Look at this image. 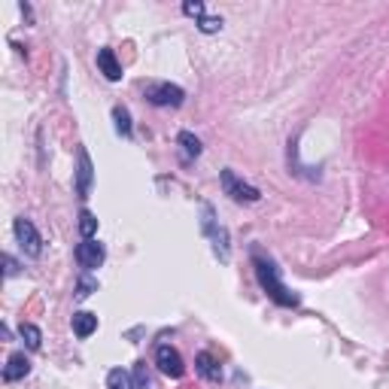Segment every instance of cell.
I'll return each instance as SVG.
<instances>
[{"label": "cell", "instance_id": "6da1fadb", "mask_svg": "<svg viewBox=\"0 0 389 389\" xmlns=\"http://www.w3.org/2000/svg\"><path fill=\"white\" fill-rule=\"evenodd\" d=\"M253 268H255V277H259V286L274 304H280V308H298L301 304V298L295 292H289L286 283L280 280V268L274 264V259H268L262 253H253Z\"/></svg>", "mask_w": 389, "mask_h": 389}, {"label": "cell", "instance_id": "7a4b0ae2", "mask_svg": "<svg viewBox=\"0 0 389 389\" xmlns=\"http://www.w3.org/2000/svg\"><path fill=\"white\" fill-rule=\"evenodd\" d=\"M219 183H222V189H225V195L231 198V201H237V204H255L262 198L259 189L250 186V183H244V180L237 177L231 168H225L219 173Z\"/></svg>", "mask_w": 389, "mask_h": 389}, {"label": "cell", "instance_id": "3957f363", "mask_svg": "<svg viewBox=\"0 0 389 389\" xmlns=\"http://www.w3.org/2000/svg\"><path fill=\"white\" fill-rule=\"evenodd\" d=\"M143 95L155 106H180L186 101V92L173 82H149V86H143Z\"/></svg>", "mask_w": 389, "mask_h": 389}, {"label": "cell", "instance_id": "277c9868", "mask_svg": "<svg viewBox=\"0 0 389 389\" xmlns=\"http://www.w3.org/2000/svg\"><path fill=\"white\" fill-rule=\"evenodd\" d=\"M201 228H204V235L213 241V250H216L219 259H228V231L216 222L210 204H201Z\"/></svg>", "mask_w": 389, "mask_h": 389}, {"label": "cell", "instance_id": "5b68a950", "mask_svg": "<svg viewBox=\"0 0 389 389\" xmlns=\"http://www.w3.org/2000/svg\"><path fill=\"white\" fill-rule=\"evenodd\" d=\"M13 231H15V241L24 250V255H31V259H37L40 253H43V237H40V231L34 228V222L19 216L13 222Z\"/></svg>", "mask_w": 389, "mask_h": 389}, {"label": "cell", "instance_id": "8992f818", "mask_svg": "<svg viewBox=\"0 0 389 389\" xmlns=\"http://www.w3.org/2000/svg\"><path fill=\"white\" fill-rule=\"evenodd\" d=\"M155 365H159L161 374H168L173 380H180L186 374V365H183V356L173 350L170 344H161L159 350H155Z\"/></svg>", "mask_w": 389, "mask_h": 389}, {"label": "cell", "instance_id": "52a82bcc", "mask_svg": "<svg viewBox=\"0 0 389 389\" xmlns=\"http://www.w3.org/2000/svg\"><path fill=\"white\" fill-rule=\"evenodd\" d=\"M106 259V253H104V244L101 241H82L77 246V262H79V268H86V271H95V268H101Z\"/></svg>", "mask_w": 389, "mask_h": 389}, {"label": "cell", "instance_id": "ba28073f", "mask_svg": "<svg viewBox=\"0 0 389 389\" xmlns=\"http://www.w3.org/2000/svg\"><path fill=\"white\" fill-rule=\"evenodd\" d=\"M92 159H88L86 149H79V170H77V195L79 198H88V192H92Z\"/></svg>", "mask_w": 389, "mask_h": 389}, {"label": "cell", "instance_id": "9c48e42d", "mask_svg": "<svg viewBox=\"0 0 389 389\" xmlns=\"http://www.w3.org/2000/svg\"><path fill=\"white\" fill-rule=\"evenodd\" d=\"M97 70H101L110 82L122 79V64H119V58H116L113 49H97Z\"/></svg>", "mask_w": 389, "mask_h": 389}, {"label": "cell", "instance_id": "30bf717a", "mask_svg": "<svg viewBox=\"0 0 389 389\" xmlns=\"http://www.w3.org/2000/svg\"><path fill=\"white\" fill-rule=\"evenodd\" d=\"M195 368H198V374L207 377V380H213V383H219V380H222V365L216 362V356L207 353V350L195 356Z\"/></svg>", "mask_w": 389, "mask_h": 389}, {"label": "cell", "instance_id": "8fae6325", "mask_svg": "<svg viewBox=\"0 0 389 389\" xmlns=\"http://www.w3.org/2000/svg\"><path fill=\"white\" fill-rule=\"evenodd\" d=\"M28 371H31V362H28V356H24V353H13L10 359H6L3 380H6V383H15V380L28 377Z\"/></svg>", "mask_w": 389, "mask_h": 389}, {"label": "cell", "instance_id": "7c38bea8", "mask_svg": "<svg viewBox=\"0 0 389 389\" xmlns=\"http://www.w3.org/2000/svg\"><path fill=\"white\" fill-rule=\"evenodd\" d=\"M95 332H97V317H95V313H88V310L73 313V335H77V338H88Z\"/></svg>", "mask_w": 389, "mask_h": 389}, {"label": "cell", "instance_id": "4fadbf2b", "mask_svg": "<svg viewBox=\"0 0 389 389\" xmlns=\"http://www.w3.org/2000/svg\"><path fill=\"white\" fill-rule=\"evenodd\" d=\"M79 235H82V241H92V237L97 235V216L92 210L79 213Z\"/></svg>", "mask_w": 389, "mask_h": 389}, {"label": "cell", "instance_id": "5bb4252c", "mask_svg": "<svg viewBox=\"0 0 389 389\" xmlns=\"http://www.w3.org/2000/svg\"><path fill=\"white\" fill-rule=\"evenodd\" d=\"M19 332H22L24 344H28L31 350H40V347H43V332H40L37 326H31V322H22V326H19Z\"/></svg>", "mask_w": 389, "mask_h": 389}, {"label": "cell", "instance_id": "9a60e30c", "mask_svg": "<svg viewBox=\"0 0 389 389\" xmlns=\"http://www.w3.org/2000/svg\"><path fill=\"white\" fill-rule=\"evenodd\" d=\"M106 389H134V383H131V374L122 368H113L110 374H106Z\"/></svg>", "mask_w": 389, "mask_h": 389}, {"label": "cell", "instance_id": "2e32d148", "mask_svg": "<svg viewBox=\"0 0 389 389\" xmlns=\"http://www.w3.org/2000/svg\"><path fill=\"white\" fill-rule=\"evenodd\" d=\"M113 122H116V131L122 137H131V113L125 106H113Z\"/></svg>", "mask_w": 389, "mask_h": 389}, {"label": "cell", "instance_id": "e0dca14e", "mask_svg": "<svg viewBox=\"0 0 389 389\" xmlns=\"http://www.w3.org/2000/svg\"><path fill=\"white\" fill-rule=\"evenodd\" d=\"M180 143H183L189 159H198V155H201V140H198L192 131H180Z\"/></svg>", "mask_w": 389, "mask_h": 389}, {"label": "cell", "instance_id": "ac0fdd59", "mask_svg": "<svg viewBox=\"0 0 389 389\" xmlns=\"http://www.w3.org/2000/svg\"><path fill=\"white\" fill-rule=\"evenodd\" d=\"M97 289V280L92 277H79V286H77V298H88Z\"/></svg>", "mask_w": 389, "mask_h": 389}, {"label": "cell", "instance_id": "d6986e66", "mask_svg": "<svg viewBox=\"0 0 389 389\" xmlns=\"http://www.w3.org/2000/svg\"><path fill=\"white\" fill-rule=\"evenodd\" d=\"M198 28H201L204 34H216V31L222 28V19H213V15H204V19L198 22Z\"/></svg>", "mask_w": 389, "mask_h": 389}, {"label": "cell", "instance_id": "ffe728a7", "mask_svg": "<svg viewBox=\"0 0 389 389\" xmlns=\"http://www.w3.org/2000/svg\"><path fill=\"white\" fill-rule=\"evenodd\" d=\"M183 13H186V15H195V19L201 22L207 10H204V3H198V0H195V3H192V0H186V3H183Z\"/></svg>", "mask_w": 389, "mask_h": 389}, {"label": "cell", "instance_id": "44dd1931", "mask_svg": "<svg viewBox=\"0 0 389 389\" xmlns=\"http://www.w3.org/2000/svg\"><path fill=\"white\" fill-rule=\"evenodd\" d=\"M134 371H137V386H140V389H146V386H149V374H146V362H137V368H134Z\"/></svg>", "mask_w": 389, "mask_h": 389}, {"label": "cell", "instance_id": "7402d4cb", "mask_svg": "<svg viewBox=\"0 0 389 389\" xmlns=\"http://www.w3.org/2000/svg\"><path fill=\"white\" fill-rule=\"evenodd\" d=\"M3 262H6V277H13L15 271H19V264H15L13 255H3Z\"/></svg>", "mask_w": 389, "mask_h": 389}]
</instances>
